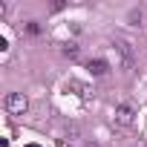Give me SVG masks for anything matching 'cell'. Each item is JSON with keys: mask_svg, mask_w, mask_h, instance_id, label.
<instances>
[{"mask_svg": "<svg viewBox=\"0 0 147 147\" xmlns=\"http://www.w3.org/2000/svg\"><path fill=\"white\" fill-rule=\"evenodd\" d=\"M3 107H6L9 115H23V113L29 110V98H26L23 92H9V95L3 98Z\"/></svg>", "mask_w": 147, "mask_h": 147, "instance_id": "obj_1", "label": "cell"}, {"mask_svg": "<svg viewBox=\"0 0 147 147\" xmlns=\"http://www.w3.org/2000/svg\"><path fill=\"white\" fill-rule=\"evenodd\" d=\"M133 118H136V110H133L130 104H118V107H115V124H118V127H130Z\"/></svg>", "mask_w": 147, "mask_h": 147, "instance_id": "obj_2", "label": "cell"}, {"mask_svg": "<svg viewBox=\"0 0 147 147\" xmlns=\"http://www.w3.org/2000/svg\"><path fill=\"white\" fill-rule=\"evenodd\" d=\"M115 49H118V55H121V66L130 69V66H133V49H130V43H127V40H115Z\"/></svg>", "mask_w": 147, "mask_h": 147, "instance_id": "obj_3", "label": "cell"}, {"mask_svg": "<svg viewBox=\"0 0 147 147\" xmlns=\"http://www.w3.org/2000/svg\"><path fill=\"white\" fill-rule=\"evenodd\" d=\"M87 69L92 72V75H107V69H110V63H107L104 58H95V61H90V63H87Z\"/></svg>", "mask_w": 147, "mask_h": 147, "instance_id": "obj_4", "label": "cell"}, {"mask_svg": "<svg viewBox=\"0 0 147 147\" xmlns=\"http://www.w3.org/2000/svg\"><path fill=\"white\" fill-rule=\"evenodd\" d=\"M78 52H81L78 43H66V46H63V55H66V58H78Z\"/></svg>", "mask_w": 147, "mask_h": 147, "instance_id": "obj_5", "label": "cell"}, {"mask_svg": "<svg viewBox=\"0 0 147 147\" xmlns=\"http://www.w3.org/2000/svg\"><path fill=\"white\" fill-rule=\"evenodd\" d=\"M38 32H40V26H38L35 20H32V23H29V35H38Z\"/></svg>", "mask_w": 147, "mask_h": 147, "instance_id": "obj_6", "label": "cell"}, {"mask_svg": "<svg viewBox=\"0 0 147 147\" xmlns=\"http://www.w3.org/2000/svg\"><path fill=\"white\" fill-rule=\"evenodd\" d=\"M26 147H38V144H26Z\"/></svg>", "mask_w": 147, "mask_h": 147, "instance_id": "obj_7", "label": "cell"}]
</instances>
